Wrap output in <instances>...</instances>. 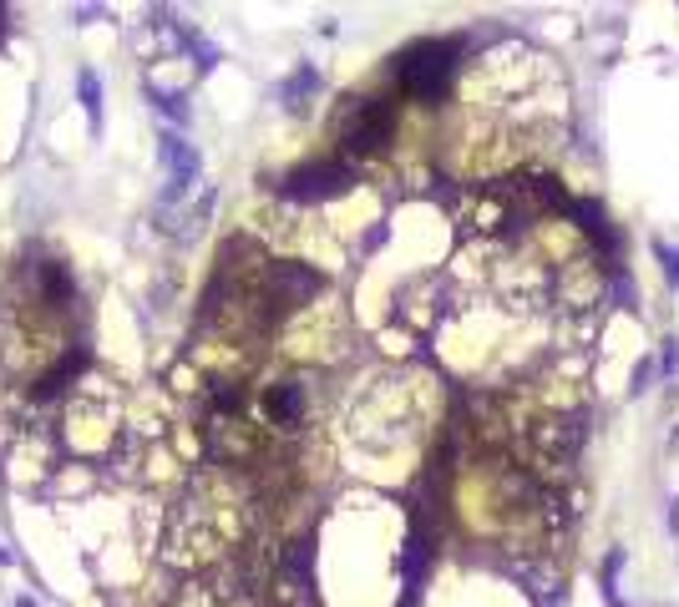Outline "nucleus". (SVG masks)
Instances as JSON below:
<instances>
[{
    "mask_svg": "<svg viewBox=\"0 0 679 607\" xmlns=\"http://www.w3.org/2000/svg\"><path fill=\"white\" fill-rule=\"evenodd\" d=\"M451 77V46H416L401 62V86L411 96H436Z\"/></svg>",
    "mask_w": 679,
    "mask_h": 607,
    "instance_id": "nucleus-1",
    "label": "nucleus"
}]
</instances>
